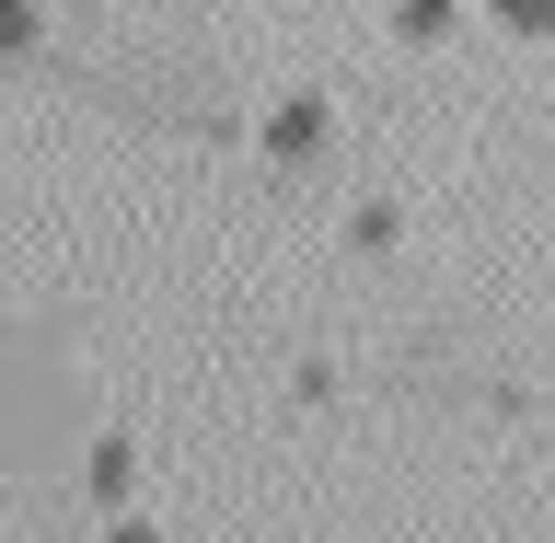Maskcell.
Returning a JSON list of instances; mask_svg holds the SVG:
<instances>
[{"instance_id": "cell-1", "label": "cell", "mask_w": 555, "mask_h": 543, "mask_svg": "<svg viewBox=\"0 0 555 543\" xmlns=\"http://www.w3.org/2000/svg\"><path fill=\"white\" fill-rule=\"evenodd\" d=\"M312 139H324V104H278V116H267V151H278V163H301Z\"/></svg>"}, {"instance_id": "cell-2", "label": "cell", "mask_w": 555, "mask_h": 543, "mask_svg": "<svg viewBox=\"0 0 555 543\" xmlns=\"http://www.w3.org/2000/svg\"><path fill=\"white\" fill-rule=\"evenodd\" d=\"M393 35H405V47H428V35H451V0H405V12H393Z\"/></svg>"}, {"instance_id": "cell-3", "label": "cell", "mask_w": 555, "mask_h": 543, "mask_svg": "<svg viewBox=\"0 0 555 543\" xmlns=\"http://www.w3.org/2000/svg\"><path fill=\"white\" fill-rule=\"evenodd\" d=\"M498 24L509 35H555V0H498Z\"/></svg>"}, {"instance_id": "cell-4", "label": "cell", "mask_w": 555, "mask_h": 543, "mask_svg": "<svg viewBox=\"0 0 555 543\" xmlns=\"http://www.w3.org/2000/svg\"><path fill=\"white\" fill-rule=\"evenodd\" d=\"M0 47H35V0H0Z\"/></svg>"}, {"instance_id": "cell-5", "label": "cell", "mask_w": 555, "mask_h": 543, "mask_svg": "<svg viewBox=\"0 0 555 543\" xmlns=\"http://www.w3.org/2000/svg\"><path fill=\"white\" fill-rule=\"evenodd\" d=\"M104 543H151V532H139V520H116V532H104Z\"/></svg>"}]
</instances>
